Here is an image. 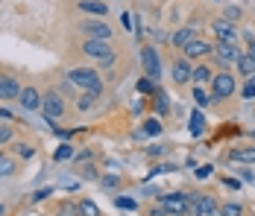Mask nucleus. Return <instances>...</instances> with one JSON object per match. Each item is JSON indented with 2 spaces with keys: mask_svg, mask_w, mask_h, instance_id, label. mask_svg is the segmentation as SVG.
Instances as JSON below:
<instances>
[{
  "mask_svg": "<svg viewBox=\"0 0 255 216\" xmlns=\"http://www.w3.org/2000/svg\"><path fill=\"white\" fill-rule=\"evenodd\" d=\"M68 82L77 85L82 91H94V94H103V76L94 68H74L68 73Z\"/></svg>",
  "mask_w": 255,
  "mask_h": 216,
  "instance_id": "nucleus-1",
  "label": "nucleus"
},
{
  "mask_svg": "<svg viewBox=\"0 0 255 216\" xmlns=\"http://www.w3.org/2000/svg\"><path fill=\"white\" fill-rule=\"evenodd\" d=\"M238 91V82H235V73L229 71H220L211 76V94H208V99L211 102H220V99H229L232 94Z\"/></svg>",
  "mask_w": 255,
  "mask_h": 216,
  "instance_id": "nucleus-2",
  "label": "nucleus"
},
{
  "mask_svg": "<svg viewBox=\"0 0 255 216\" xmlns=\"http://www.w3.org/2000/svg\"><path fill=\"white\" fill-rule=\"evenodd\" d=\"M141 68H144V76L150 82H158L161 79V59H158V50L155 47H141Z\"/></svg>",
  "mask_w": 255,
  "mask_h": 216,
  "instance_id": "nucleus-3",
  "label": "nucleus"
},
{
  "mask_svg": "<svg viewBox=\"0 0 255 216\" xmlns=\"http://www.w3.org/2000/svg\"><path fill=\"white\" fill-rule=\"evenodd\" d=\"M79 29H82V35H85L88 41H109V38H112V26L106 24V21H100V18H88V21H82Z\"/></svg>",
  "mask_w": 255,
  "mask_h": 216,
  "instance_id": "nucleus-4",
  "label": "nucleus"
},
{
  "mask_svg": "<svg viewBox=\"0 0 255 216\" xmlns=\"http://www.w3.org/2000/svg\"><path fill=\"white\" fill-rule=\"evenodd\" d=\"M241 53H244V50L238 47V44H223V41H217V44L211 47V59H214L220 68H229V65H235V62L241 59Z\"/></svg>",
  "mask_w": 255,
  "mask_h": 216,
  "instance_id": "nucleus-5",
  "label": "nucleus"
},
{
  "mask_svg": "<svg viewBox=\"0 0 255 216\" xmlns=\"http://www.w3.org/2000/svg\"><path fill=\"white\" fill-rule=\"evenodd\" d=\"M82 53H85L88 59H97L100 65H112V62H115V53L109 47V41H88V38H85Z\"/></svg>",
  "mask_w": 255,
  "mask_h": 216,
  "instance_id": "nucleus-6",
  "label": "nucleus"
},
{
  "mask_svg": "<svg viewBox=\"0 0 255 216\" xmlns=\"http://www.w3.org/2000/svg\"><path fill=\"white\" fill-rule=\"evenodd\" d=\"M158 205L167 211V216H182L185 214V205H188V193H161Z\"/></svg>",
  "mask_w": 255,
  "mask_h": 216,
  "instance_id": "nucleus-7",
  "label": "nucleus"
},
{
  "mask_svg": "<svg viewBox=\"0 0 255 216\" xmlns=\"http://www.w3.org/2000/svg\"><path fill=\"white\" fill-rule=\"evenodd\" d=\"M41 114H44V120L62 117L65 114V99L56 94V91H47V94L41 96Z\"/></svg>",
  "mask_w": 255,
  "mask_h": 216,
  "instance_id": "nucleus-8",
  "label": "nucleus"
},
{
  "mask_svg": "<svg viewBox=\"0 0 255 216\" xmlns=\"http://www.w3.org/2000/svg\"><path fill=\"white\" fill-rule=\"evenodd\" d=\"M211 29H214V35H217V41H223V44H238V26L235 24L217 18V21H211Z\"/></svg>",
  "mask_w": 255,
  "mask_h": 216,
  "instance_id": "nucleus-9",
  "label": "nucleus"
},
{
  "mask_svg": "<svg viewBox=\"0 0 255 216\" xmlns=\"http://www.w3.org/2000/svg\"><path fill=\"white\" fill-rule=\"evenodd\" d=\"M203 56H211V44L208 41H200V38H194V41H188L185 47H182V59H203Z\"/></svg>",
  "mask_w": 255,
  "mask_h": 216,
  "instance_id": "nucleus-10",
  "label": "nucleus"
},
{
  "mask_svg": "<svg viewBox=\"0 0 255 216\" xmlns=\"http://www.w3.org/2000/svg\"><path fill=\"white\" fill-rule=\"evenodd\" d=\"M18 102H21V108H24V111H41V94H38L32 85L21 88V96H18Z\"/></svg>",
  "mask_w": 255,
  "mask_h": 216,
  "instance_id": "nucleus-11",
  "label": "nucleus"
},
{
  "mask_svg": "<svg viewBox=\"0 0 255 216\" xmlns=\"http://www.w3.org/2000/svg\"><path fill=\"white\" fill-rule=\"evenodd\" d=\"M191 73H194V65H191L188 59H176V62H173V68H170V76H173V82H176V85H185V82L191 79Z\"/></svg>",
  "mask_w": 255,
  "mask_h": 216,
  "instance_id": "nucleus-12",
  "label": "nucleus"
},
{
  "mask_svg": "<svg viewBox=\"0 0 255 216\" xmlns=\"http://www.w3.org/2000/svg\"><path fill=\"white\" fill-rule=\"evenodd\" d=\"M21 96V85L12 76H0V99H18Z\"/></svg>",
  "mask_w": 255,
  "mask_h": 216,
  "instance_id": "nucleus-13",
  "label": "nucleus"
},
{
  "mask_svg": "<svg viewBox=\"0 0 255 216\" xmlns=\"http://www.w3.org/2000/svg\"><path fill=\"white\" fill-rule=\"evenodd\" d=\"M229 161L235 164H255V146H241V149H229Z\"/></svg>",
  "mask_w": 255,
  "mask_h": 216,
  "instance_id": "nucleus-14",
  "label": "nucleus"
},
{
  "mask_svg": "<svg viewBox=\"0 0 255 216\" xmlns=\"http://www.w3.org/2000/svg\"><path fill=\"white\" fill-rule=\"evenodd\" d=\"M194 199H197V205H200V214L203 216H211V214H217V199L214 196H208V193H194Z\"/></svg>",
  "mask_w": 255,
  "mask_h": 216,
  "instance_id": "nucleus-15",
  "label": "nucleus"
},
{
  "mask_svg": "<svg viewBox=\"0 0 255 216\" xmlns=\"http://www.w3.org/2000/svg\"><path fill=\"white\" fill-rule=\"evenodd\" d=\"M161 132H164L161 120H158V117H150V120H144V126H141L135 135H138V138H158Z\"/></svg>",
  "mask_w": 255,
  "mask_h": 216,
  "instance_id": "nucleus-16",
  "label": "nucleus"
},
{
  "mask_svg": "<svg viewBox=\"0 0 255 216\" xmlns=\"http://www.w3.org/2000/svg\"><path fill=\"white\" fill-rule=\"evenodd\" d=\"M79 9H82V12H88L91 18H103V15L109 12V6H106L103 0H82V3H79Z\"/></svg>",
  "mask_w": 255,
  "mask_h": 216,
  "instance_id": "nucleus-17",
  "label": "nucleus"
},
{
  "mask_svg": "<svg viewBox=\"0 0 255 216\" xmlns=\"http://www.w3.org/2000/svg\"><path fill=\"white\" fill-rule=\"evenodd\" d=\"M235 68H238L241 76H247V79H250V76L255 73V59L250 56V53H241V59L235 62Z\"/></svg>",
  "mask_w": 255,
  "mask_h": 216,
  "instance_id": "nucleus-18",
  "label": "nucleus"
},
{
  "mask_svg": "<svg viewBox=\"0 0 255 216\" xmlns=\"http://www.w3.org/2000/svg\"><path fill=\"white\" fill-rule=\"evenodd\" d=\"M194 38H197V35H194V29H191V26H182V29H176V32H173V35H170V41H173V47H185V44H188V41H194Z\"/></svg>",
  "mask_w": 255,
  "mask_h": 216,
  "instance_id": "nucleus-19",
  "label": "nucleus"
},
{
  "mask_svg": "<svg viewBox=\"0 0 255 216\" xmlns=\"http://www.w3.org/2000/svg\"><path fill=\"white\" fill-rule=\"evenodd\" d=\"M211 76H214V73H211V68H205V65L194 68V73H191V79H194L197 85H208V82H211Z\"/></svg>",
  "mask_w": 255,
  "mask_h": 216,
  "instance_id": "nucleus-20",
  "label": "nucleus"
},
{
  "mask_svg": "<svg viewBox=\"0 0 255 216\" xmlns=\"http://www.w3.org/2000/svg\"><path fill=\"white\" fill-rule=\"evenodd\" d=\"M94 99H100V94H94V91H85V94L79 96L77 108H79V111H91V108H94Z\"/></svg>",
  "mask_w": 255,
  "mask_h": 216,
  "instance_id": "nucleus-21",
  "label": "nucleus"
},
{
  "mask_svg": "<svg viewBox=\"0 0 255 216\" xmlns=\"http://www.w3.org/2000/svg\"><path fill=\"white\" fill-rule=\"evenodd\" d=\"M217 214H220V216H241V214H244V208H241L238 202H223V205L217 208Z\"/></svg>",
  "mask_w": 255,
  "mask_h": 216,
  "instance_id": "nucleus-22",
  "label": "nucleus"
},
{
  "mask_svg": "<svg viewBox=\"0 0 255 216\" xmlns=\"http://www.w3.org/2000/svg\"><path fill=\"white\" fill-rule=\"evenodd\" d=\"M77 208H79V216H100V208H97L91 199H82Z\"/></svg>",
  "mask_w": 255,
  "mask_h": 216,
  "instance_id": "nucleus-23",
  "label": "nucleus"
},
{
  "mask_svg": "<svg viewBox=\"0 0 255 216\" xmlns=\"http://www.w3.org/2000/svg\"><path fill=\"white\" fill-rule=\"evenodd\" d=\"M167 111H170V96L164 91H158L155 94V114H167Z\"/></svg>",
  "mask_w": 255,
  "mask_h": 216,
  "instance_id": "nucleus-24",
  "label": "nucleus"
},
{
  "mask_svg": "<svg viewBox=\"0 0 255 216\" xmlns=\"http://www.w3.org/2000/svg\"><path fill=\"white\" fill-rule=\"evenodd\" d=\"M56 216H79V208L74 202H62V205L56 208Z\"/></svg>",
  "mask_w": 255,
  "mask_h": 216,
  "instance_id": "nucleus-25",
  "label": "nucleus"
},
{
  "mask_svg": "<svg viewBox=\"0 0 255 216\" xmlns=\"http://www.w3.org/2000/svg\"><path fill=\"white\" fill-rule=\"evenodd\" d=\"M74 155H77V152H74V146L62 144V146H59V149H56V155H53V158H56V161H71Z\"/></svg>",
  "mask_w": 255,
  "mask_h": 216,
  "instance_id": "nucleus-26",
  "label": "nucleus"
},
{
  "mask_svg": "<svg viewBox=\"0 0 255 216\" xmlns=\"http://www.w3.org/2000/svg\"><path fill=\"white\" fill-rule=\"evenodd\" d=\"M100 184L106 187V190H115V187H121V175H118V172H112V175H103Z\"/></svg>",
  "mask_w": 255,
  "mask_h": 216,
  "instance_id": "nucleus-27",
  "label": "nucleus"
},
{
  "mask_svg": "<svg viewBox=\"0 0 255 216\" xmlns=\"http://www.w3.org/2000/svg\"><path fill=\"white\" fill-rule=\"evenodd\" d=\"M79 175H82V178H88V181H100V169L91 167V164H85V167L79 169Z\"/></svg>",
  "mask_w": 255,
  "mask_h": 216,
  "instance_id": "nucleus-28",
  "label": "nucleus"
},
{
  "mask_svg": "<svg viewBox=\"0 0 255 216\" xmlns=\"http://www.w3.org/2000/svg\"><path fill=\"white\" fill-rule=\"evenodd\" d=\"M9 175H15V161L0 158V178H9Z\"/></svg>",
  "mask_w": 255,
  "mask_h": 216,
  "instance_id": "nucleus-29",
  "label": "nucleus"
},
{
  "mask_svg": "<svg viewBox=\"0 0 255 216\" xmlns=\"http://www.w3.org/2000/svg\"><path fill=\"white\" fill-rule=\"evenodd\" d=\"M182 216H203L200 214V205H197V199H194V193L188 196V205H185V214Z\"/></svg>",
  "mask_w": 255,
  "mask_h": 216,
  "instance_id": "nucleus-30",
  "label": "nucleus"
},
{
  "mask_svg": "<svg viewBox=\"0 0 255 216\" xmlns=\"http://www.w3.org/2000/svg\"><path fill=\"white\" fill-rule=\"evenodd\" d=\"M12 126L9 123H0V146H6V144H12Z\"/></svg>",
  "mask_w": 255,
  "mask_h": 216,
  "instance_id": "nucleus-31",
  "label": "nucleus"
},
{
  "mask_svg": "<svg viewBox=\"0 0 255 216\" xmlns=\"http://www.w3.org/2000/svg\"><path fill=\"white\" fill-rule=\"evenodd\" d=\"M153 91H155V82H150L147 76H144V79H138V94H141V96L153 94Z\"/></svg>",
  "mask_w": 255,
  "mask_h": 216,
  "instance_id": "nucleus-32",
  "label": "nucleus"
},
{
  "mask_svg": "<svg viewBox=\"0 0 255 216\" xmlns=\"http://www.w3.org/2000/svg\"><path fill=\"white\" fill-rule=\"evenodd\" d=\"M223 21L238 24V21H241V9H238V6H226V15H223Z\"/></svg>",
  "mask_w": 255,
  "mask_h": 216,
  "instance_id": "nucleus-33",
  "label": "nucleus"
},
{
  "mask_svg": "<svg viewBox=\"0 0 255 216\" xmlns=\"http://www.w3.org/2000/svg\"><path fill=\"white\" fill-rule=\"evenodd\" d=\"M115 208H124V211H135L138 205H135L132 199H127V196H118V199H115Z\"/></svg>",
  "mask_w": 255,
  "mask_h": 216,
  "instance_id": "nucleus-34",
  "label": "nucleus"
},
{
  "mask_svg": "<svg viewBox=\"0 0 255 216\" xmlns=\"http://www.w3.org/2000/svg\"><path fill=\"white\" fill-rule=\"evenodd\" d=\"M194 99H197V105H200V108H205V105L211 102V99H208V94H205V91H203V88H200V85L194 88Z\"/></svg>",
  "mask_w": 255,
  "mask_h": 216,
  "instance_id": "nucleus-35",
  "label": "nucleus"
},
{
  "mask_svg": "<svg viewBox=\"0 0 255 216\" xmlns=\"http://www.w3.org/2000/svg\"><path fill=\"white\" fill-rule=\"evenodd\" d=\"M15 152H18L24 161H29V158L35 155V149H32V146H26V144H18V146H15Z\"/></svg>",
  "mask_w": 255,
  "mask_h": 216,
  "instance_id": "nucleus-36",
  "label": "nucleus"
},
{
  "mask_svg": "<svg viewBox=\"0 0 255 216\" xmlns=\"http://www.w3.org/2000/svg\"><path fill=\"white\" fill-rule=\"evenodd\" d=\"M211 172H214V167H211V164H203V167H197V178H200V181H205Z\"/></svg>",
  "mask_w": 255,
  "mask_h": 216,
  "instance_id": "nucleus-37",
  "label": "nucleus"
},
{
  "mask_svg": "<svg viewBox=\"0 0 255 216\" xmlns=\"http://www.w3.org/2000/svg\"><path fill=\"white\" fill-rule=\"evenodd\" d=\"M238 175H241V181H247V184H255V172H253V169H238Z\"/></svg>",
  "mask_w": 255,
  "mask_h": 216,
  "instance_id": "nucleus-38",
  "label": "nucleus"
},
{
  "mask_svg": "<svg viewBox=\"0 0 255 216\" xmlns=\"http://www.w3.org/2000/svg\"><path fill=\"white\" fill-rule=\"evenodd\" d=\"M241 96H247V99H255V82H247V85L241 88Z\"/></svg>",
  "mask_w": 255,
  "mask_h": 216,
  "instance_id": "nucleus-39",
  "label": "nucleus"
},
{
  "mask_svg": "<svg viewBox=\"0 0 255 216\" xmlns=\"http://www.w3.org/2000/svg\"><path fill=\"white\" fill-rule=\"evenodd\" d=\"M50 193H53V187H41V190H35V193H32V202H41V199H47Z\"/></svg>",
  "mask_w": 255,
  "mask_h": 216,
  "instance_id": "nucleus-40",
  "label": "nucleus"
},
{
  "mask_svg": "<svg viewBox=\"0 0 255 216\" xmlns=\"http://www.w3.org/2000/svg\"><path fill=\"white\" fill-rule=\"evenodd\" d=\"M223 184H226V187H229V190H241V178H223Z\"/></svg>",
  "mask_w": 255,
  "mask_h": 216,
  "instance_id": "nucleus-41",
  "label": "nucleus"
},
{
  "mask_svg": "<svg viewBox=\"0 0 255 216\" xmlns=\"http://www.w3.org/2000/svg\"><path fill=\"white\" fill-rule=\"evenodd\" d=\"M0 120L12 123V120H15V117H12V111H9V108H0Z\"/></svg>",
  "mask_w": 255,
  "mask_h": 216,
  "instance_id": "nucleus-42",
  "label": "nucleus"
},
{
  "mask_svg": "<svg viewBox=\"0 0 255 216\" xmlns=\"http://www.w3.org/2000/svg\"><path fill=\"white\" fill-rule=\"evenodd\" d=\"M147 216H167V211H164V208H161V205H155L153 211H150V214Z\"/></svg>",
  "mask_w": 255,
  "mask_h": 216,
  "instance_id": "nucleus-43",
  "label": "nucleus"
},
{
  "mask_svg": "<svg viewBox=\"0 0 255 216\" xmlns=\"http://www.w3.org/2000/svg\"><path fill=\"white\" fill-rule=\"evenodd\" d=\"M155 41H164V44H167V41H170V35H167V32H155Z\"/></svg>",
  "mask_w": 255,
  "mask_h": 216,
  "instance_id": "nucleus-44",
  "label": "nucleus"
},
{
  "mask_svg": "<svg viewBox=\"0 0 255 216\" xmlns=\"http://www.w3.org/2000/svg\"><path fill=\"white\" fill-rule=\"evenodd\" d=\"M3 211H6V208H3V205H0V216H3Z\"/></svg>",
  "mask_w": 255,
  "mask_h": 216,
  "instance_id": "nucleus-45",
  "label": "nucleus"
},
{
  "mask_svg": "<svg viewBox=\"0 0 255 216\" xmlns=\"http://www.w3.org/2000/svg\"><path fill=\"white\" fill-rule=\"evenodd\" d=\"M250 82H255V73H253V76H250Z\"/></svg>",
  "mask_w": 255,
  "mask_h": 216,
  "instance_id": "nucleus-46",
  "label": "nucleus"
},
{
  "mask_svg": "<svg viewBox=\"0 0 255 216\" xmlns=\"http://www.w3.org/2000/svg\"><path fill=\"white\" fill-rule=\"evenodd\" d=\"M0 158H3V152H0Z\"/></svg>",
  "mask_w": 255,
  "mask_h": 216,
  "instance_id": "nucleus-47",
  "label": "nucleus"
},
{
  "mask_svg": "<svg viewBox=\"0 0 255 216\" xmlns=\"http://www.w3.org/2000/svg\"><path fill=\"white\" fill-rule=\"evenodd\" d=\"M253 138H255V132H253Z\"/></svg>",
  "mask_w": 255,
  "mask_h": 216,
  "instance_id": "nucleus-48",
  "label": "nucleus"
}]
</instances>
